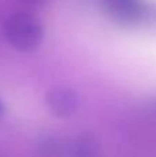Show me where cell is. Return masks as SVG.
I'll return each mask as SVG.
<instances>
[{
	"label": "cell",
	"instance_id": "6da1fadb",
	"mask_svg": "<svg viewBox=\"0 0 156 157\" xmlns=\"http://www.w3.org/2000/svg\"><path fill=\"white\" fill-rule=\"evenodd\" d=\"M4 39L13 48L30 52L39 48L44 39V28L36 15L25 11L14 13L3 25Z\"/></svg>",
	"mask_w": 156,
	"mask_h": 157
},
{
	"label": "cell",
	"instance_id": "7a4b0ae2",
	"mask_svg": "<svg viewBox=\"0 0 156 157\" xmlns=\"http://www.w3.org/2000/svg\"><path fill=\"white\" fill-rule=\"evenodd\" d=\"M46 105L55 117L66 119L76 113L80 105V98L71 87L55 86L46 94Z\"/></svg>",
	"mask_w": 156,
	"mask_h": 157
},
{
	"label": "cell",
	"instance_id": "3957f363",
	"mask_svg": "<svg viewBox=\"0 0 156 157\" xmlns=\"http://www.w3.org/2000/svg\"><path fill=\"white\" fill-rule=\"evenodd\" d=\"M108 11L120 19H135L142 11L141 0H104Z\"/></svg>",
	"mask_w": 156,
	"mask_h": 157
},
{
	"label": "cell",
	"instance_id": "277c9868",
	"mask_svg": "<svg viewBox=\"0 0 156 157\" xmlns=\"http://www.w3.org/2000/svg\"><path fill=\"white\" fill-rule=\"evenodd\" d=\"M72 157H101V150L97 139L90 134L79 135L71 146Z\"/></svg>",
	"mask_w": 156,
	"mask_h": 157
},
{
	"label": "cell",
	"instance_id": "5b68a950",
	"mask_svg": "<svg viewBox=\"0 0 156 157\" xmlns=\"http://www.w3.org/2000/svg\"><path fill=\"white\" fill-rule=\"evenodd\" d=\"M4 113H6V106H4V102L2 101V98H0V117Z\"/></svg>",
	"mask_w": 156,
	"mask_h": 157
},
{
	"label": "cell",
	"instance_id": "8992f818",
	"mask_svg": "<svg viewBox=\"0 0 156 157\" xmlns=\"http://www.w3.org/2000/svg\"><path fill=\"white\" fill-rule=\"evenodd\" d=\"M26 2H30V3H39V2H41V0H26Z\"/></svg>",
	"mask_w": 156,
	"mask_h": 157
}]
</instances>
